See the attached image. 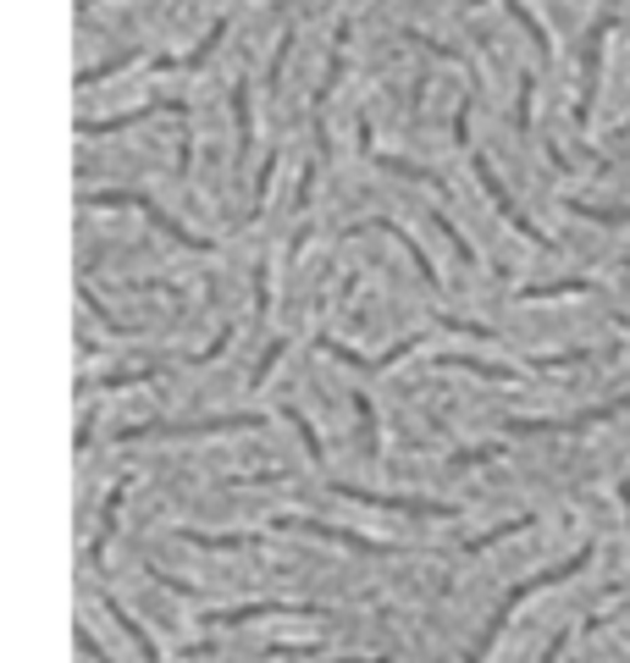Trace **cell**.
I'll use <instances>...</instances> for the list:
<instances>
[{
  "mask_svg": "<svg viewBox=\"0 0 630 663\" xmlns=\"http://www.w3.org/2000/svg\"><path fill=\"white\" fill-rule=\"evenodd\" d=\"M619 23L614 17H597L592 28H586V45H581V100H575V128H586L592 122V106H597V77H603V45H608V34H614Z\"/></svg>",
  "mask_w": 630,
  "mask_h": 663,
  "instance_id": "8",
  "label": "cell"
},
{
  "mask_svg": "<svg viewBox=\"0 0 630 663\" xmlns=\"http://www.w3.org/2000/svg\"><path fill=\"white\" fill-rule=\"evenodd\" d=\"M531 100H536V77L520 72V100H514V133L531 138Z\"/></svg>",
  "mask_w": 630,
  "mask_h": 663,
  "instance_id": "27",
  "label": "cell"
},
{
  "mask_svg": "<svg viewBox=\"0 0 630 663\" xmlns=\"http://www.w3.org/2000/svg\"><path fill=\"white\" fill-rule=\"evenodd\" d=\"M100 608H106V614H111V619L122 625V636H128V641L139 647V663H161V647L150 641V630H144V625H139V619H133V614H128V608H122V603H117L111 592H100Z\"/></svg>",
  "mask_w": 630,
  "mask_h": 663,
  "instance_id": "16",
  "label": "cell"
},
{
  "mask_svg": "<svg viewBox=\"0 0 630 663\" xmlns=\"http://www.w3.org/2000/svg\"><path fill=\"white\" fill-rule=\"evenodd\" d=\"M254 619H326V608L321 603H243V608H211L200 625L233 630V625H254Z\"/></svg>",
  "mask_w": 630,
  "mask_h": 663,
  "instance_id": "9",
  "label": "cell"
},
{
  "mask_svg": "<svg viewBox=\"0 0 630 663\" xmlns=\"http://www.w3.org/2000/svg\"><path fill=\"white\" fill-rule=\"evenodd\" d=\"M625 138H630V122H625V128H614V144H625Z\"/></svg>",
  "mask_w": 630,
  "mask_h": 663,
  "instance_id": "38",
  "label": "cell"
},
{
  "mask_svg": "<svg viewBox=\"0 0 630 663\" xmlns=\"http://www.w3.org/2000/svg\"><path fill=\"white\" fill-rule=\"evenodd\" d=\"M426 338H404V343H393L388 354H359V349H348V343H337L332 338V332H321V338H316V349L321 354H332V360H343L348 371H388V365H399V360H409L415 349H420Z\"/></svg>",
  "mask_w": 630,
  "mask_h": 663,
  "instance_id": "11",
  "label": "cell"
},
{
  "mask_svg": "<svg viewBox=\"0 0 630 663\" xmlns=\"http://www.w3.org/2000/svg\"><path fill=\"white\" fill-rule=\"evenodd\" d=\"M283 421H288V426L299 432V443L310 448V465H321V459H326V454H321V432L305 421V409H299V403H283Z\"/></svg>",
  "mask_w": 630,
  "mask_h": 663,
  "instance_id": "24",
  "label": "cell"
},
{
  "mask_svg": "<svg viewBox=\"0 0 630 663\" xmlns=\"http://www.w3.org/2000/svg\"><path fill=\"white\" fill-rule=\"evenodd\" d=\"M177 542H194L205 553H238V547H254L265 537H254V531H194V526H177Z\"/></svg>",
  "mask_w": 630,
  "mask_h": 663,
  "instance_id": "15",
  "label": "cell"
},
{
  "mask_svg": "<svg viewBox=\"0 0 630 663\" xmlns=\"http://www.w3.org/2000/svg\"><path fill=\"white\" fill-rule=\"evenodd\" d=\"M619 509H625V526H630V481L619 486Z\"/></svg>",
  "mask_w": 630,
  "mask_h": 663,
  "instance_id": "37",
  "label": "cell"
},
{
  "mask_svg": "<svg viewBox=\"0 0 630 663\" xmlns=\"http://www.w3.org/2000/svg\"><path fill=\"white\" fill-rule=\"evenodd\" d=\"M254 310H272V261H254Z\"/></svg>",
  "mask_w": 630,
  "mask_h": 663,
  "instance_id": "31",
  "label": "cell"
},
{
  "mask_svg": "<svg viewBox=\"0 0 630 663\" xmlns=\"http://www.w3.org/2000/svg\"><path fill=\"white\" fill-rule=\"evenodd\" d=\"M233 122H238V160H249V149H254V100H249V77L233 83Z\"/></svg>",
  "mask_w": 630,
  "mask_h": 663,
  "instance_id": "17",
  "label": "cell"
},
{
  "mask_svg": "<svg viewBox=\"0 0 630 663\" xmlns=\"http://www.w3.org/2000/svg\"><path fill=\"white\" fill-rule=\"evenodd\" d=\"M437 365L465 371V376H487V382H525V371H520V365H487V360H471V354H442Z\"/></svg>",
  "mask_w": 630,
  "mask_h": 663,
  "instance_id": "19",
  "label": "cell"
},
{
  "mask_svg": "<svg viewBox=\"0 0 630 663\" xmlns=\"http://www.w3.org/2000/svg\"><path fill=\"white\" fill-rule=\"evenodd\" d=\"M520 531H531V515H520V520H503V526H492V531L471 537V542H465V553H487L492 542H509V537H520Z\"/></svg>",
  "mask_w": 630,
  "mask_h": 663,
  "instance_id": "25",
  "label": "cell"
},
{
  "mask_svg": "<svg viewBox=\"0 0 630 663\" xmlns=\"http://www.w3.org/2000/svg\"><path fill=\"white\" fill-rule=\"evenodd\" d=\"M460 7H482V0H460Z\"/></svg>",
  "mask_w": 630,
  "mask_h": 663,
  "instance_id": "40",
  "label": "cell"
},
{
  "mask_svg": "<svg viewBox=\"0 0 630 663\" xmlns=\"http://www.w3.org/2000/svg\"><path fill=\"white\" fill-rule=\"evenodd\" d=\"M471 172H476V183L487 189V200H492V210H498V216H503V221H509V227H514L520 238H531L536 249H554V238H548L543 227H536V221H531V216H525V210L514 205V194L503 189V178L492 172V160H487V155H471Z\"/></svg>",
  "mask_w": 630,
  "mask_h": 663,
  "instance_id": "7",
  "label": "cell"
},
{
  "mask_svg": "<svg viewBox=\"0 0 630 663\" xmlns=\"http://www.w3.org/2000/svg\"><path fill=\"white\" fill-rule=\"evenodd\" d=\"M570 216H581V221H603V227H630V205H592V200H570Z\"/></svg>",
  "mask_w": 630,
  "mask_h": 663,
  "instance_id": "22",
  "label": "cell"
},
{
  "mask_svg": "<svg viewBox=\"0 0 630 663\" xmlns=\"http://www.w3.org/2000/svg\"><path fill=\"white\" fill-rule=\"evenodd\" d=\"M222 39H227V17H216V23L205 28V39H200L189 56H177V61H171V56H155L150 67H155V72H171V67H183V72H200V67L216 56V45H222Z\"/></svg>",
  "mask_w": 630,
  "mask_h": 663,
  "instance_id": "14",
  "label": "cell"
},
{
  "mask_svg": "<svg viewBox=\"0 0 630 663\" xmlns=\"http://www.w3.org/2000/svg\"><path fill=\"white\" fill-rule=\"evenodd\" d=\"M139 61V50H122V56H111V61H100V67H83L72 83H78V89H95V83H106V77H117L122 67H133Z\"/></svg>",
  "mask_w": 630,
  "mask_h": 663,
  "instance_id": "23",
  "label": "cell"
},
{
  "mask_svg": "<svg viewBox=\"0 0 630 663\" xmlns=\"http://www.w3.org/2000/svg\"><path fill=\"white\" fill-rule=\"evenodd\" d=\"M78 205L83 210H139L144 221H155V232H166V238H177L183 249H194V255H216V238H205V232H189L177 216H166L150 194H133V189H95V194H78Z\"/></svg>",
  "mask_w": 630,
  "mask_h": 663,
  "instance_id": "2",
  "label": "cell"
},
{
  "mask_svg": "<svg viewBox=\"0 0 630 663\" xmlns=\"http://www.w3.org/2000/svg\"><path fill=\"white\" fill-rule=\"evenodd\" d=\"M272 526H277V531H299V537H310V542L348 547V553H371V558L404 553V542H377V537H359V531H343V526H326V520H310V515H277Z\"/></svg>",
  "mask_w": 630,
  "mask_h": 663,
  "instance_id": "6",
  "label": "cell"
},
{
  "mask_svg": "<svg viewBox=\"0 0 630 663\" xmlns=\"http://www.w3.org/2000/svg\"><path fill=\"white\" fill-rule=\"evenodd\" d=\"M503 12H509V17H514V23H520V28L531 34V45H536V56H543V61L554 56V39H548V28H543V23H536V12L525 7V0H503Z\"/></svg>",
  "mask_w": 630,
  "mask_h": 663,
  "instance_id": "21",
  "label": "cell"
},
{
  "mask_svg": "<svg viewBox=\"0 0 630 663\" xmlns=\"http://www.w3.org/2000/svg\"><path fill=\"white\" fill-rule=\"evenodd\" d=\"M619 266H625V272H630V261H619Z\"/></svg>",
  "mask_w": 630,
  "mask_h": 663,
  "instance_id": "41",
  "label": "cell"
},
{
  "mask_svg": "<svg viewBox=\"0 0 630 663\" xmlns=\"http://www.w3.org/2000/svg\"><path fill=\"white\" fill-rule=\"evenodd\" d=\"M227 343H233V326H222V332H216V338H211V343H205L200 354H189V365H211V360H216V354H222Z\"/></svg>",
  "mask_w": 630,
  "mask_h": 663,
  "instance_id": "34",
  "label": "cell"
},
{
  "mask_svg": "<svg viewBox=\"0 0 630 663\" xmlns=\"http://www.w3.org/2000/svg\"><path fill=\"white\" fill-rule=\"evenodd\" d=\"M265 414L243 409V414H205V421H133L117 432V443H150V437H222V432H260Z\"/></svg>",
  "mask_w": 630,
  "mask_h": 663,
  "instance_id": "3",
  "label": "cell"
},
{
  "mask_svg": "<svg viewBox=\"0 0 630 663\" xmlns=\"http://www.w3.org/2000/svg\"><path fill=\"white\" fill-rule=\"evenodd\" d=\"M630 409V387L619 393V398H608V403H592V409H581V414H564V421H536V414H509V432L514 437H575V432H592V426H603V421H619V414Z\"/></svg>",
  "mask_w": 630,
  "mask_h": 663,
  "instance_id": "4",
  "label": "cell"
},
{
  "mask_svg": "<svg viewBox=\"0 0 630 663\" xmlns=\"http://www.w3.org/2000/svg\"><path fill=\"white\" fill-rule=\"evenodd\" d=\"M88 7H95V0H78V12H88Z\"/></svg>",
  "mask_w": 630,
  "mask_h": 663,
  "instance_id": "39",
  "label": "cell"
},
{
  "mask_svg": "<svg viewBox=\"0 0 630 663\" xmlns=\"http://www.w3.org/2000/svg\"><path fill=\"white\" fill-rule=\"evenodd\" d=\"M348 232H388V238H393V243L404 249V255L415 261V277H420L426 288H437V282H442V277H437V266L426 261V249H420V243H415V238H409V232H404L399 221H388V216H371V221H354Z\"/></svg>",
  "mask_w": 630,
  "mask_h": 663,
  "instance_id": "13",
  "label": "cell"
},
{
  "mask_svg": "<svg viewBox=\"0 0 630 663\" xmlns=\"http://www.w3.org/2000/svg\"><path fill=\"white\" fill-rule=\"evenodd\" d=\"M564 293H597V282L592 277H559V282H525V288H514L520 304H531V299H564Z\"/></svg>",
  "mask_w": 630,
  "mask_h": 663,
  "instance_id": "18",
  "label": "cell"
},
{
  "mask_svg": "<svg viewBox=\"0 0 630 663\" xmlns=\"http://www.w3.org/2000/svg\"><path fill=\"white\" fill-rule=\"evenodd\" d=\"M586 564H592V547H575L570 558H559V564H548V569H536V575H525V580H520V587H514V592H509V598H503V603L492 608V619H487V625H482V636L471 641V652H465V663H487V652L498 647V636H503V625L514 619V608H520V603H525L531 592H543V587H559V580H570V575H581Z\"/></svg>",
  "mask_w": 630,
  "mask_h": 663,
  "instance_id": "1",
  "label": "cell"
},
{
  "mask_svg": "<svg viewBox=\"0 0 630 663\" xmlns=\"http://www.w3.org/2000/svg\"><path fill=\"white\" fill-rule=\"evenodd\" d=\"M78 647H83V652H88V658H95V663H111V658H106V647H100V641H88V630H78Z\"/></svg>",
  "mask_w": 630,
  "mask_h": 663,
  "instance_id": "36",
  "label": "cell"
},
{
  "mask_svg": "<svg viewBox=\"0 0 630 663\" xmlns=\"http://www.w3.org/2000/svg\"><path fill=\"white\" fill-rule=\"evenodd\" d=\"M354 421H359V454L382 459V426H377V409H371L366 393H354Z\"/></svg>",
  "mask_w": 630,
  "mask_h": 663,
  "instance_id": "20",
  "label": "cell"
},
{
  "mask_svg": "<svg viewBox=\"0 0 630 663\" xmlns=\"http://www.w3.org/2000/svg\"><path fill=\"white\" fill-rule=\"evenodd\" d=\"M128 492H133V475H117L111 492H106V504H100V526H95V542H88V564H106V547L117 537V520H122V504H128Z\"/></svg>",
  "mask_w": 630,
  "mask_h": 663,
  "instance_id": "12",
  "label": "cell"
},
{
  "mask_svg": "<svg viewBox=\"0 0 630 663\" xmlns=\"http://www.w3.org/2000/svg\"><path fill=\"white\" fill-rule=\"evenodd\" d=\"M332 497H348V504H371V509H393L409 520H454L460 504H442V497H409V492H371V486H354V481H332Z\"/></svg>",
  "mask_w": 630,
  "mask_h": 663,
  "instance_id": "5",
  "label": "cell"
},
{
  "mask_svg": "<svg viewBox=\"0 0 630 663\" xmlns=\"http://www.w3.org/2000/svg\"><path fill=\"white\" fill-rule=\"evenodd\" d=\"M144 382H161V365H139V371H111V376H100L95 387H100V393H117V387H144Z\"/></svg>",
  "mask_w": 630,
  "mask_h": 663,
  "instance_id": "26",
  "label": "cell"
},
{
  "mask_svg": "<svg viewBox=\"0 0 630 663\" xmlns=\"http://www.w3.org/2000/svg\"><path fill=\"white\" fill-rule=\"evenodd\" d=\"M78 299H83V310L95 315V321H100L106 332H128V321H117V315H111V310H106V304H100L95 293H88V282H78Z\"/></svg>",
  "mask_w": 630,
  "mask_h": 663,
  "instance_id": "29",
  "label": "cell"
},
{
  "mask_svg": "<svg viewBox=\"0 0 630 663\" xmlns=\"http://www.w3.org/2000/svg\"><path fill=\"white\" fill-rule=\"evenodd\" d=\"M283 354H288V338H277V343H265V354H260V360H254V371H249V387H260L265 376H272Z\"/></svg>",
  "mask_w": 630,
  "mask_h": 663,
  "instance_id": "28",
  "label": "cell"
},
{
  "mask_svg": "<svg viewBox=\"0 0 630 663\" xmlns=\"http://www.w3.org/2000/svg\"><path fill=\"white\" fill-rule=\"evenodd\" d=\"M288 56H294V28H283V39H277V56H272V67H265V89H277V83H283Z\"/></svg>",
  "mask_w": 630,
  "mask_h": 663,
  "instance_id": "30",
  "label": "cell"
},
{
  "mask_svg": "<svg viewBox=\"0 0 630 663\" xmlns=\"http://www.w3.org/2000/svg\"><path fill=\"white\" fill-rule=\"evenodd\" d=\"M150 117H177V122H189V106L183 100H150V106H133V111H117V117H100V122H78V138H106V133H122L133 122H150Z\"/></svg>",
  "mask_w": 630,
  "mask_h": 663,
  "instance_id": "10",
  "label": "cell"
},
{
  "mask_svg": "<svg viewBox=\"0 0 630 663\" xmlns=\"http://www.w3.org/2000/svg\"><path fill=\"white\" fill-rule=\"evenodd\" d=\"M586 360H597V349H575V354H536V360H531V371H554V365H586Z\"/></svg>",
  "mask_w": 630,
  "mask_h": 663,
  "instance_id": "32",
  "label": "cell"
},
{
  "mask_svg": "<svg viewBox=\"0 0 630 663\" xmlns=\"http://www.w3.org/2000/svg\"><path fill=\"white\" fill-rule=\"evenodd\" d=\"M498 454H503L498 443H476V448H460V454H454V465H460V470H471V465H487V459H498Z\"/></svg>",
  "mask_w": 630,
  "mask_h": 663,
  "instance_id": "33",
  "label": "cell"
},
{
  "mask_svg": "<svg viewBox=\"0 0 630 663\" xmlns=\"http://www.w3.org/2000/svg\"><path fill=\"white\" fill-rule=\"evenodd\" d=\"M570 636H575V630H559V636L548 641V652H543V663H559V658H564V647H570Z\"/></svg>",
  "mask_w": 630,
  "mask_h": 663,
  "instance_id": "35",
  "label": "cell"
}]
</instances>
